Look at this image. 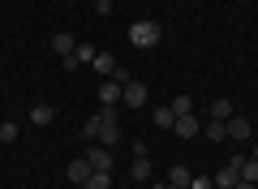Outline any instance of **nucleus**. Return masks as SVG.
Instances as JSON below:
<instances>
[{
	"label": "nucleus",
	"instance_id": "bb28decb",
	"mask_svg": "<svg viewBox=\"0 0 258 189\" xmlns=\"http://www.w3.org/2000/svg\"><path fill=\"white\" fill-rule=\"evenodd\" d=\"M254 159H258V146H254Z\"/></svg>",
	"mask_w": 258,
	"mask_h": 189
},
{
	"label": "nucleus",
	"instance_id": "f257e3e1",
	"mask_svg": "<svg viewBox=\"0 0 258 189\" xmlns=\"http://www.w3.org/2000/svg\"><path fill=\"white\" fill-rule=\"evenodd\" d=\"M82 138H86V142H99V146H116L120 142V116H116V108H103V103H99V112L82 125Z\"/></svg>",
	"mask_w": 258,
	"mask_h": 189
},
{
	"label": "nucleus",
	"instance_id": "4be33fe9",
	"mask_svg": "<svg viewBox=\"0 0 258 189\" xmlns=\"http://www.w3.org/2000/svg\"><path fill=\"white\" fill-rule=\"evenodd\" d=\"M22 125H13V120H0V142H18Z\"/></svg>",
	"mask_w": 258,
	"mask_h": 189
},
{
	"label": "nucleus",
	"instance_id": "393cba45",
	"mask_svg": "<svg viewBox=\"0 0 258 189\" xmlns=\"http://www.w3.org/2000/svg\"><path fill=\"white\" fill-rule=\"evenodd\" d=\"M232 189H258V185H249V180H237V185H232Z\"/></svg>",
	"mask_w": 258,
	"mask_h": 189
},
{
	"label": "nucleus",
	"instance_id": "b1692460",
	"mask_svg": "<svg viewBox=\"0 0 258 189\" xmlns=\"http://www.w3.org/2000/svg\"><path fill=\"white\" fill-rule=\"evenodd\" d=\"M95 13H99V18H108V13H112V0H95Z\"/></svg>",
	"mask_w": 258,
	"mask_h": 189
},
{
	"label": "nucleus",
	"instance_id": "f8f14e48",
	"mask_svg": "<svg viewBox=\"0 0 258 189\" xmlns=\"http://www.w3.org/2000/svg\"><path fill=\"white\" fill-rule=\"evenodd\" d=\"M52 47H56V56H60V60H69V56H74V47H78V39H74V35H64V30H60V35L52 39Z\"/></svg>",
	"mask_w": 258,
	"mask_h": 189
},
{
	"label": "nucleus",
	"instance_id": "a878e982",
	"mask_svg": "<svg viewBox=\"0 0 258 189\" xmlns=\"http://www.w3.org/2000/svg\"><path fill=\"white\" fill-rule=\"evenodd\" d=\"M151 189H172V185H168V180H159V185H151Z\"/></svg>",
	"mask_w": 258,
	"mask_h": 189
},
{
	"label": "nucleus",
	"instance_id": "dca6fc26",
	"mask_svg": "<svg viewBox=\"0 0 258 189\" xmlns=\"http://www.w3.org/2000/svg\"><path fill=\"white\" fill-rule=\"evenodd\" d=\"M189 176H194V172H189V168H181V163H176V168L168 172V185H172V189H185V185H189Z\"/></svg>",
	"mask_w": 258,
	"mask_h": 189
},
{
	"label": "nucleus",
	"instance_id": "2eb2a0df",
	"mask_svg": "<svg viewBox=\"0 0 258 189\" xmlns=\"http://www.w3.org/2000/svg\"><path fill=\"white\" fill-rule=\"evenodd\" d=\"M91 65L103 73V78H112V73H116V56H108V52H95V60H91Z\"/></svg>",
	"mask_w": 258,
	"mask_h": 189
},
{
	"label": "nucleus",
	"instance_id": "ddd939ff",
	"mask_svg": "<svg viewBox=\"0 0 258 189\" xmlns=\"http://www.w3.org/2000/svg\"><path fill=\"white\" fill-rule=\"evenodd\" d=\"M78 189H112V172H91Z\"/></svg>",
	"mask_w": 258,
	"mask_h": 189
},
{
	"label": "nucleus",
	"instance_id": "4468645a",
	"mask_svg": "<svg viewBox=\"0 0 258 189\" xmlns=\"http://www.w3.org/2000/svg\"><path fill=\"white\" fill-rule=\"evenodd\" d=\"M203 134L211 138V142H224V138H228V120H207Z\"/></svg>",
	"mask_w": 258,
	"mask_h": 189
},
{
	"label": "nucleus",
	"instance_id": "aec40b11",
	"mask_svg": "<svg viewBox=\"0 0 258 189\" xmlns=\"http://www.w3.org/2000/svg\"><path fill=\"white\" fill-rule=\"evenodd\" d=\"M129 172H134L138 180H147L151 176V159H147V155H134V168H129Z\"/></svg>",
	"mask_w": 258,
	"mask_h": 189
},
{
	"label": "nucleus",
	"instance_id": "0eeeda50",
	"mask_svg": "<svg viewBox=\"0 0 258 189\" xmlns=\"http://www.w3.org/2000/svg\"><path fill=\"white\" fill-rule=\"evenodd\" d=\"M91 60H95V47H91V43H78L74 56H69V60H60V65H64V69H78V65H91Z\"/></svg>",
	"mask_w": 258,
	"mask_h": 189
},
{
	"label": "nucleus",
	"instance_id": "423d86ee",
	"mask_svg": "<svg viewBox=\"0 0 258 189\" xmlns=\"http://www.w3.org/2000/svg\"><path fill=\"white\" fill-rule=\"evenodd\" d=\"M147 95H151V90L142 86V82H134V78H129V82H125V90H120V99H125L129 108H142V103H147Z\"/></svg>",
	"mask_w": 258,
	"mask_h": 189
},
{
	"label": "nucleus",
	"instance_id": "1a4fd4ad",
	"mask_svg": "<svg viewBox=\"0 0 258 189\" xmlns=\"http://www.w3.org/2000/svg\"><path fill=\"white\" fill-rule=\"evenodd\" d=\"M249 134H254V125H249L245 116H228V138H232V142H245Z\"/></svg>",
	"mask_w": 258,
	"mask_h": 189
},
{
	"label": "nucleus",
	"instance_id": "6e6552de",
	"mask_svg": "<svg viewBox=\"0 0 258 189\" xmlns=\"http://www.w3.org/2000/svg\"><path fill=\"white\" fill-rule=\"evenodd\" d=\"M172 134H176V138H198V116H194V112H185V116H176Z\"/></svg>",
	"mask_w": 258,
	"mask_h": 189
},
{
	"label": "nucleus",
	"instance_id": "9b49d317",
	"mask_svg": "<svg viewBox=\"0 0 258 189\" xmlns=\"http://www.w3.org/2000/svg\"><path fill=\"white\" fill-rule=\"evenodd\" d=\"M64 176L74 180V185H82V180L91 176V163H86V159H69V168H64Z\"/></svg>",
	"mask_w": 258,
	"mask_h": 189
},
{
	"label": "nucleus",
	"instance_id": "39448f33",
	"mask_svg": "<svg viewBox=\"0 0 258 189\" xmlns=\"http://www.w3.org/2000/svg\"><path fill=\"white\" fill-rule=\"evenodd\" d=\"M120 90H125V86H120L116 78H103L95 95H99V103H103V108H116V103H120Z\"/></svg>",
	"mask_w": 258,
	"mask_h": 189
},
{
	"label": "nucleus",
	"instance_id": "a211bd4d",
	"mask_svg": "<svg viewBox=\"0 0 258 189\" xmlns=\"http://www.w3.org/2000/svg\"><path fill=\"white\" fill-rule=\"evenodd\" d=\"M241 180L258 185V159H245V155H241Z\"/></svg>",
	"mask_w": 258,
	"mask_h": 189
},
{
	"label": "nucleus",
	"instance_id": "20e7f679",
	"mask_svg": "<svg viewBox=\"0 0 258 189\" xmlns=\"http://www.w3.org/2000/svg\"><path fill=\"white\" fill-rule=\"evenodd\" d=\"M86 163H91V172H112V146L91 142V155H86Z\"/></svg>",
	"mask_w": 258,
	"mask_h": 189
},
{
	"label": "nucleus",
	"instance_id": "5701e85b",
	"mask_svg": "<svg viewBox=\"0 0 258 189\" xmlns=\"http://www.w3.org/2000/svg\"><path fill=\"white\" fill-rule=\"evenodd\" d=\"M189 189H215L211 176H189Z\"/></svg>",
	"mask_w": 258,
	"mask_h": 189
},
{
	"label": "nucleus",
	"instance_id": "f03ea898",
	"mask_svg": "<svg viewBox=\"0 0 258 189\" xmlns=\"http://www.w3.org/2000/svg\"><path fill=\"white\" fill-rule=\"evenodd\" d=\"M129 43H134V47H155V43H159V26H155L151 18L134 22V26H129Z\"/></svg>",
	"mask_w": 258,
	"mask_h": 189
},
{
	"label": "nucleus",
	"instance_id": "9d476101",
	"mask_svg": "<svg viewBox=\"0 0 258 189\" xmlns=\"http://www.w3.org/2000/svg\"><path fill=\"white\" fill-rule=\"evenodd\" d=\"M52 120H56L52 103H35V108H30V125H52Z\"/></svg>",
	"mask_w": 258,
	"mask_h": 189
},
{
	"label": "nucleus",
	"instance_id": "f3484780",
	"mask_svg": "<svg viewBox=\"0 0 258 189\" xmlns=\"http://www.w3.org/2000/svg\"><path fill=\"white\" fill-rule=\"evenodd\" d=\"M232 116V99H211V120H228Z\"/></svg>",
	"mask_w": 258,
	"mask_h": 189
},
{
	"label": "nucleus",
	"instance_id": "7ed1b4c3",
	"mask_svg": "<svg viewBox=\"0 0 258 189\" xmlns=\"http://www.w3.org/2000/svg\"><path fill=\"white\" fill-rule=\"evenodd\" d=\"M211 180H215V189H232V185H237V180H241V155H232V159L224 163V168L215 172Z\"/></svg>",
	"mask_w": 258,
	"mask_h": 189
},
{
	"label": "nucleus",
	"instance_id": "6ab92c4d",
	"mask_svg": "<svg viewBox=\"0 0 258 189\" xmlns=\"http://www.w3.org/2000/svg\"><path fill=\"white\" fill-rule=\"evenodd\" d=\"M155 125H159V129H172V125H176V112L168 108V103H164V108H155Z\"/></svg>",
	"mask_w": 258,
	"mask_h": 189
},
{
	"label": "nucleus",
	"instance_id": "cd10ccee",
	"mask_svg": "<svg viewBox=\"0 0 258 189\" xmlns=\"http://www.w3.org/2000/svg\"><path fill=\"white\" fill-rule=\"evenodd\" d=\"M185 189H189V185H185Z\"/></svg>",
	"mask_w": 258,
	"mask_h": 189
},
{
	"label": "nucleus",
	"instance_id": "412c9836",
	"mask_svg": "<svg viewBox=\"0 0 258 189\" xmlns=\"http://www.w3.org/2000/svg\"><path fill=\"white\" fill-rule=\"evenodd\" d=\"M168 108H172L176 116H185V112H194V99H189V95H172V103H168Z\"/></svg>",
	"mask_w": 258,
	"mask_h": 189
}]
</instances>
